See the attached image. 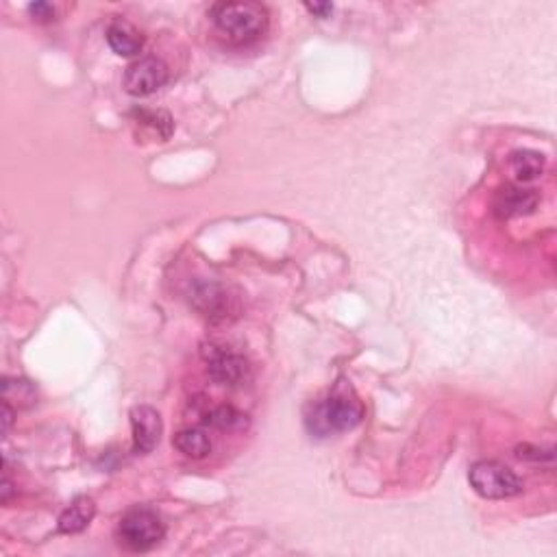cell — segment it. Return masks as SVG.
I'll return each instance as SVG.
<instances>
[{
    "instance_id": "obj_17",
    "label": "cell",
    "mask_w": 557,
    "mask_h": 557,
    "mask_svg": "<svg viewBox=\"0 0 557 557\" xmlns=\"http://www.w3.org/2000/svg\"><path fill=\"white\" fill-rule=\"evenodd\" d=\"M0 492H3L0 499H3V503H7L9 496H12V481H9V477H5L3 479V487H0Z\"/></svg>"
},
{
    "instance_id": "obj_5",
    "label": "cell",
    "mask_w": 557,
    "mask_h": 557,
    "mask_svg": "<svg viewBox=\"0 0 557 557\" xmlns=\"http://www.w3.org/2000/svg\"><path fill=\"white\" fill-rule=\"evenodd\" d=\"M203 360L207 363L209 377L221 385H240L249 374V363L242 355L218 345L203 346Z\"/></svg>"
},
{
    "instance_id": "obj_15",
    "label": "cell",
    "mask_w": 557,
    "mask_h": 557,
    "mask_svg": "<svg viewBox=\"0 0 557 557\" xmlns=\"http://www.w3.org/2000/svg\"><path fill=\"white\" fill-rule=\"evenodd\" d=\"M29 12L37 20V23H51V20H55V9H52L48 3L29 5Z\"/></svg>"
},
{
    "instance_id": "obj_10",
    "label": "cell",
    "mask_w": 557,
    "mask_h": 557,
    "mask_svg": "<svg viewBox=\"0 0 557 557\" xmlns=\"http://www.w3.org/2000/svg\"><path fill=\"white\" fill-rule=\"evenodd\" d=\"M107 42H109L111 51L120 57H133L142 51L144 37L133 24L125 23V20H116L107 29Z\"/></svg>"
},
{
    "instance_id": "obj_7",
    "label": "cell",
    "mask_w": 557,
    "mask_h": 557,
    "mask_svg": "<svg viewBox=\"0 0 557 557\" xmlns=\"http://www.w3.org/2000/svg\"><path fill=\"white\" fill-rule=\"evenodd\" d=\"M131 427H133V451L151 453L162 438V418L148 405H139L131 410Z\"/></svg>"
},
{
    "instance_id": "obj_16",
    "label": "cell",
    "mask_w": 557,
    "mask_h": 557,
    "mask_svg": "<svg viewBox=\"0 0 557 557\" xmlns=\"http://www.w3.org/2000/svg\"><path fill=\"white\" fill-rule=\"evenodd\" d=\"M305 9H307L309 14L316 15V18H329L331 14H334V5L331 3H307L305 5Z\"/></svg>"
},
{
    "instance_id": "obj_14",
    "label": "cell",
    "mask_w": 557,
    "mask_h": 557,
    "mask_svg": "<svg viewBox=\"0 0 557 557\" xmlns=\"http://www.w3.org/2000/svg\"><path fill=\"white\" fill-rule=\"evenodd\" d=\"M205 422L207 425L216 427V430L235 431V430H242V427H246V416L231 405H221V407H216V410L209 411V414L205 416Z\"/></svg>"
},
{
    "instance_id": "obj_2",
    "label": "cell",
    "mask_w": 557,
    "mask_h": 557,
    "mask_svg": "<svg viewBox=\"0 0 557 557\" xmlns=\"http://www.w3.org/2000/svg\"><path fill=\"white\" fill-rule=\"evenodd\" d=\"M362 418L363 407L355 399H348V394H334L323 403L314 405L305 420L316 436H329L334 431L353 430L360 425Z\"/></svg>"
},
{
    "instance_id": "obj_13",
    "label": "cell",
    "mask_w": 557,
    "mask_h": 557,
    "mask_svg": "<svg viewBox=\"0 0 557 557\" xmlns=\"http://www.w3.org/2000/svg\"><path fill=\"white\" fill-rule=\"evenodd\" d=\"M510 168L518 181H533L535 176L543 175L544 157L533 151H518L512 155Z\"/></svg>"
},
{
    "instance_id": "obj_1",
    "label": "cell",
    "mask_w": 557,
    "mask_h": 557,
    "mask_svg": "<svg viewBox=\"0 0 557 557\" xmlns=\"http://www.w3.org/2000/svg\"><path fill=\"white\" fill-rule=\"evenodd\" d=\"M212 18L224 35L235 42H250L264 33L266 9L255 3H221L212 9Z\"/></svg>"
},
{
    "instance_id": "obj_4",
    "label": "cell",
    "mask_w": 557,
    "mask_h": 557,
    "mask_svg": "<svg viewBox=\"0 0 557 557\" xmlns=\"http://www.w3.org/2000/svg\"><path fill=\"white\" fill-rule=\"evenodd\" d=\"M118 535L128 549L148 551L164 540L165 524L157 514L148 510H133L118 524Z\"/></svg>"
},
{
    "instance_id": "obj_8",
    "label": "cell",
    "mask_w": 557,
    "mask_h": 557,
    "mask_svg": "<svg viewBox=\"0 0 557 557\" xmlns=\"http://www.w3.org/2000/svg\"><path fill=\"white\" fill-rule=\"evenodd\" d=\"M492 207H495V213L499 218L527 216L538 207V194L533 190H524V187L507 185L496 192Z\"/></svg>"
},
{
    "instance_id": "obj_3",
    "label": "cell",
    "mask_w": 557,
    "mask_h": 557,
    "mask_svg": "<svg viewBox=\"0 0 557 557\" xmlns=\"http://www.w3.org/2000/svg\"><path fill=\"white\" fill-rule=\"evenodd\" d=\"M468 479L477 495H481L484 499H512V496L523 492V481L518 479V475L514 473L510 466L495 462V459L477 462L470 468Z\"/></svg>"
},
{
    "instance_id": "obj_11",
    "label": "cell",
    "mask_w": 557,
    "mask_h": 557,
    "mask_svg": "<svg viewBox=\"0 0 557 557\" xmlns=\"http://www.w3.org/2000/svg\"><path fill=\"white\" fill-rule=\"evenodd\" d=\"M94 514H96L94 501L88 499V496H79V499L70 503L61 516H59V532L61 533L83 532V529L92 523Z\"/></svg>"
},
{
    "instance_id": "obj_6",
    "label": "cell",
    "mask_w": 557,
    "mask_h": 557,
    "mask_svg": "<svg viewBox=\"0 0 557 557\" xmlns=\"http://www.w3.org/2000/svg\"><path fill=\"white\" fill-rule=\"evenodd\" d=\"M168 81V68L157 57H144L125 72V90L133 96H148Z\"/></svg>"
},
{
    "instance_id": "obj_9",
    "label": "cell",
    "mask_w": 557,
    "mask_h": 557,
    "mask_svg": "<svg viewBox=\"0 0 557 557\" xmlns=\"http://www.w3.org/2000/svg\"><path fill=\"white\" fill-rule=\"evenodd\" d=\"M192 301L209 318H227L229 297L216 283H198L192 290Z\"/></svg>"
},
{
    "instance_id": "obj_12",
    "label": "cell",
    "mask_w": 557,
    "mask_h": 557,
    "mask_svg": "<svg viewBox=\"0 0 557 557\" xmlns=\"http://www.w3.org/2000/svg\"><path fill=\"white\" fill-rule=\"evenodd\" d=\"M173 444L176 451H181L185 458L192 459H203L212 453V438L203 430H196V427L176 433Z\"/></svg>"
}]
</instances>
